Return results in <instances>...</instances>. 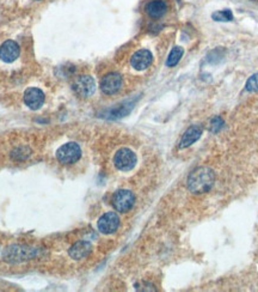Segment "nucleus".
<instances>
[{
    "instance_id": "8",
    "label": "nucleus",
    "mask_w": 258,
    "mask_h": 292,
    "mask_svg": "<svg viewBox=\"0 0 258 292\" xmlns=\"http://www.w3.org/2000/svg\"><path fill=\"white\" fill-rule=\"evenodd\" d=\"M153 62L152 53L148 49H140L133 54L131 57V65L137 71H144L151 66Z\"/></svg>"
},
{
    "instance_id": "9",
    "label": "nucleus",
    "mask_w": 258,
    "mask_h": 292,
    "mask_svg": "<svg viewBox=\"0 0 258 292\" xmlns=\"http://www.w3.org/2000/svg\"><path fill=\"white\" fill-rule=\"evenodd\" d=\"M122 86V77L118 73H109L101 80V90L105 95H114Z\"/></svg>"
},
{
    "instance_id": "6",
    "label": "nucleus",
    "mask_w": 258,
    "mask_h": 292,
    "mask_svg": "<svg viewBox=\"0 0 258 292\" xmlns=\"http://www.w3.org/2000/svg\"><path fill=\"white\" fill-rule=\"evenodd\" d=\"M118 225H120V218H118L117 214L115 212H108L99 218L98 223H97V226H98V230L101 231L102 233H105V235H110V233L115 232L117 230Z\"/></svg>"
},
{
    "instance_id": "4",
    "label": "nucleus",
    "mask_w": 258,
    "mask_h": 292,
    "mask_svg": "<svg viewBox=\"0 0 258 292\" xmlns=\"http://www.w3.org/2000/svg\"><path fill=\"white\" fill-rule=\"evenodd\" d=\"M134 194L131 191H127V189H120L112 197V206H114L116 211L121 213H125L131 211L132 207L134 206Z\"/></svg>"
},
{
    "instance_id": "17",
    "label": "nucleus",
    "mask_w": 258,
    "mask_h": 292,
    "mask_svg": "<svg viewBox=\"0 0 258 292\" xmlns=\"http://www.w3.org/2000/svg\"><path fill=\"white\" fill-rule=\"evenodd\" d=\"M212 131L213 132H218L219 130H221V127H222V125H224V121H222V119L221 118H214L212 120Z\"/></svg>"
},
{
    "instance_id": "16",
    "label": "nucleus",
    "mask_w": 258,
    "mask_h": 292,
    "mask_svg": "<svg viewBox=\"0 0 258 292\" xmlns=\"http://www.w3.org/2000/svg\"><path fill=\"white\" fill-rule=\"evenodd\" d=\"M245 89L249 92H258V73L251 76L250 78L247 79L246 84H245Z\"/></svg>"
},
{
    "instance_id": "10",
    "label": "nucleus",
    "mask_w": 258,
    "mask_h": 292,
    "mask_svg": "<svg viewBox=\"0 0 258 292\" xmlns=\"http://www.w3.org/2000/svg\"><path fill=\"white\" fill-rule=\"evenodd\" d=\"M24 102L32 110H37L44 103L43 91L37 88H29L24 92Z\"/></svg>"
},
{
    "instance_id": "15",
    "label": "nucleus",
    "mask_w": 258,
    "mask_h": 292,
    "mask_svg": "<svg viewBox=\"0 0 258 292\" xmlns=\"http://www.w3.org/2000/svg\"><path fill=\"white\" fill-rule=\"evenodd\" d=\"M212 18L217 22H230L233 19V15H232L231 10H221V11H217L212 15Z\"/></svg>"
},
{
    "instance_id": "3",
    "label": "nucleus",
    "mask_w": 258,
    "mask_h": 292,
    "mask_svg": "<svg viewBox=\"0 0 258 292\" xmlns=\"http://www.w3.org/2000/svg\"><path fill=\"white\" fill-rule=\"evenodd\" d=\"M137 155L131 149L123 147L116 152L114 157V164L121 171H129L137 164Z\"/></svg>"
},
{
    "instance_id": "12",
    "label": "nucleus",
    "mask_w": 258,
    "mask_h": 292,
    "mask_svg": "<svg viewBox=\"0 0 258 292\" xmlns=\"http://www.w3.org/2000/svg\"><path fill=\"white\" fill-rule=\"evenodd\" d=\"M92 250V246L86 241H79L76 245H73L69 250V254L74 260H82L86 258Z\"/></svg>"
},
{
    "instance_id": "7",
    "label": "nucleus",
    "mask_w": 258,
    "mask_h": 292,
    "mask_svg": "<svg viewBox=\"0 0 258 292\" xmlns=\"http://www.w3.org/2000/svg\"><path fill=\"white\" fill-rule=\"evenodd\" d=\"M21 53V48L18 43L12 40L5 41L4 43L0 46V60L6 64H11L17 60Z\"/></svg>"
},
{
    "instance_id": "13",
    "label": "nucleus",
    "mask_w": 258,
    "mask_h": 292,
    "mask_svg": "<svg viewBox=\"0 0 258 292\" xmlns=\"http://www.w3.org/2000/svg\"><path fill=\"white\" fill-rule=\"evenodd\" d=\"M202 136V130L199 126H191L185 131L183 134L182 139H180L179 147L180 149H185L192 145L194 143H196L200 139V137Z\"/></svg>"
},
{
    "instance_id": "5",
    "label": "nucleus",
    "mask_w": 258,
    "mask_h": 292,
    "mask_svg": "<svg viewBox=\"0 0 258 292\" xmlns=\"http://www.w3.org/2000/svg\"><path fill=\"white\" fill-rule=\"evenodd\" d=\"M73 89L74 91H76V94L79 95L80 97H90V96L93 95V92H95L96 83L92 77L80 76L79 78H77L76 82H74Z\"/></svg>"
},
{
    "instance_id": "2",
    "label": "nucleus",
    "mask_w": 258,
    "mask_h": 292,
    "mask_svg": "<svg viewBox=\"0 0 258 292\" xmlns=\"http://www.w3.org/2000/svg\"><path fill=\"white\" fill-rule=\"evenodd\" d=\"M82 157V149L77 143H67L56 151V158L62 164H73Z\"/></svg>"
},
{
    "instance_id": "1",
    "label": "nucleus",
    "mask_w": 258,
    "mask_h": 292,
    "mask_svg": "<svg viewBox=\"0 0 258 292\" xmlns=\"http://www.w3.org/2000/svg\"><path fill=\"white\" fill-rule=\"evenodd\" d=\"M215 181L214 171L208 166H199L192 170L186 180V187L194 194L207 193Z\"/></svg>"
},
{
    "instance_id": "14",
    "label": "nucleus",
    "mask_w": 258,
    "mask_h": 292,
    "mask_svg": "<svg viewBox=\"0 0 258 292\" xmlns=\"http://www.w3.org/2000/svg\"><path fill=\"white\" fill-rule=\"evenodd\" d=\"M183 54H184V49H183L182 47H175L172 50H171L169 56H167V60H166V66L167 67H173L176 66L177 64L179 63L180 57L183 56Z\"/></svg>"
},
{
    "instance_id": "11",
    "label": "nucleus",
    "mask_w": 258,
    "mask_h": 292,
    "mask_svg": "<svg viewBox=\"0 0 258 292\" xmlns=\"http://www.w3.org/2000/svg\"><path fill=\"white\" fill-rule=\"evenodd\" d=\"M146 14L152 18H160L166 14L167 4L165 0H151L145 6Z\"/></svg>"
}]
</instances>
